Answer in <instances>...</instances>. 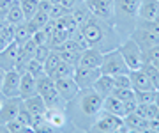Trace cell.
Listing matches in <instances>:
<instances>
[{
    "label": "cell",
    "mask_w": 159,
    "mask_h": 133,
    "mask_svg": "<svg viewBox=\"0 0 159 133\" xmlns=\"http://www.w3.org/2000/svg\"><path fill=\"white\" fill-rule=\"evenodd\" d=\"M133 39L136 41L138 46L142 48L143 52L152 46H157L159 45V23H156L154 20H148V21L143 20V23L134 30Z\"/></svg>",
    "instance_id": "obj_1"
},
{
    "label": "cell",
    "mask_w": 159,
    "mask_h": 133,
    "mask_svg": "<svg viewBox=\"0 0 159 133\" xmlns=\"http://www.w3.org/2000/svg\"><path fill=\"white\" fill-rule=\"evenodd\" d=\"M99 69H101L102 75H110V76H117V75L129 73V68H127V64L124 62L120 50L104 53V55H102V64H101Z\"/></svg>",
    "instance_id": "obj_2"
},
{
    "label": "cell",
    "mask_w": 159,
    "mask_h": 133,
    "mask_svg": "<svg viewBox=\"0 0 159 133\" xmlns=\"http://www.w3.org/2000/svg\"><path fill=\"white\" fill-rule=\"evenodd\" d=\"M119 50H120V53H122V59H124V62L127 64L129 71L140 69V68H142V64H143V50L138 46V43L133 39V37H131L129 41H125Z\"/></svg>",
    "instance_id": "obj_3"
},
{
    "label": "cell",
    "mask_w": 159,
    "mask_h": 133,
    "mask_svg": "<svg viewBox=\"0 0 159 133\" xmlns=\"http://www.w3.org/2000/svg\"><path fill=\"white\" fill-rule=\"evenodd\" d=\"M80 32L85 36V39L89 41V45L90 46H99L102 41H104V30L99 23H97V18L94 14H90V18L87 20L83 25H80L78 27Z\"/></svg>",
    "instance_id": "obj_4"
},
{
    "label": "cell",
    "mask_w": 159,
    "mask_h": 133,
    "mask_svg": "<svg viewBox=\"0 0 159 133\" xmlns=\"http://www.w3.org/2000/svg\"><path fill=\"white\" fill-rule=\"evenodd\" d=\"M99 75H101V69H99V68H87V66L78 64V66L74 68L73 78H74V82L78 83L80 91H87V89H92L94 82L99 78Z\"/></svg>",
    "instance_id": "obj_5"
},
{
    "label": "cell",
    "mask_w": 159,
    "mask_h": 133,
    "mask_svg": "<svg viewBox=\"0 0 159 133\" xmlns=\"http://www.w3.org/2000/svg\"><path fill=\"white\" fill-rule=\"evenodd\" d=\"M80 94H81V91H80ZM102 101H104V98H102L101 94H97L94 89L92 91L87 89V93L81 94L80 107H81L85 116H96V114H99L102 110Z\"/></svg>",
    "instance_id": "obj_6"
},
{
    "label": "cell",
    "mask_w": 159,
    "mask_h": 133,
    "mask_svg": "<svg viewBox=\"0 0 159 133\" xmlns=\"http://www.w3.org/2000/svg\"><path fill=\"white\" fill-rule=\"evenodd\" d=\"M92 130L96 131H124L127 130L124 124V117H119V116H113L110 112H104L97 122L92 126Z\"/></svg>",
    "instance_id": "obj_7"
},
{
    "label": "cell",
    "mask_w": 159,
    "mask_h": 133,
    "mask_svg": "<svg viewBox=\"0 0 159 133\" xmlns=\"http://www.w3.org/2000/svg\"><path fill=\"white\" fill-rule=\"evenodd\" d=\"M20 82L21 75L18 71H4L2 76V96L4 98H20Z\"/></svg>",
    "instance_id": "obj_8"
},
{
    "label": "cell",
    "mask_w": 159,
    "mask_h": 133,
    "mask_svg": "<svg viewBox=\"0 0 159 133\" xmlns=\"http://www.w3.org/2000/svg\"><path fill=\"white\" fill-rule=\"evenodd\" d=\"M90 14L101 20H110L115 14V0H83Z\"/></svg>",
    "instance_id": "obj_9"
},
{
    "label": "cell",
    "mask_w": 159,
    "mask_h": 133,
    "mask_svg": "<svg viewBox=\"0 0 159 133\" xmlns=\"http://www.w3.org/2000/svg\"><path fill=\"white\" fill-rule=\"evenodd\" d=\"M21 107H23L21 98H4L2 107H0V126H6L9 121H14Z\"/></svg>",
    "instance_id": "obj_10"
},
{
    "label": "cell",
    "mask_w": 159,
    "mask_h": 133,
    "mask_svg": "<svg viewBox=\"0 0 159 133\" xmlns=\"http://www.w3.org/2000/svg\"><path fill=\"white\" fill-rule=\"evenodd\" d=\"M55 82V89H57V93L60 94V98L64 101H71L74 99L76 96H80V87L78 83L74 82L73 76H66V78H57Z\"/></svg>",
    "instance_id": "obj_11"
},
{
    "label": "cell",
    "mask_w": 159,
    "mask_h": 133,
    "mask_svg": "<svg viewBox=\"0 0 159 133\" xmlns=\"http://www.w3.org/2000/svg\"><path fill=\"white\" fill-rule=\"evenodd\" d=\"M18 52H20V46L12 41L9 43L2 52H0V69L2 71H11L14 69V62H16Z\"/></svg>",
    "instance_id": "obj_12"
},
{
    "label": "cell",
    "mask_w": 159,
    "mask_h": 133,
    "mask_svg": "<svg viewBox=\"0 0 159 133\" xmlns=\"http://www.w3.org/2000/svg\"><path fill=\"white\" fill-rule=\"evenodd\" d=\"M129 78H131L133 91H154V89H156V85L152 83V80H150L142 69L129 71Z\"/></svg>",
    "instance_id": "obj_13"
},
{
    "label": "cell",
    "mask_w": 159,
    "mask_h": 133,
    "mask_svg": "<svg viewBox=\"0 0 159 133\" xmlns=\"http://www.w3.org/2000/svg\"><path fill=\"white\" fill-rule=\"evenodd\" d=\"M102 55H104V53H102L99 48L90 46V48H87L85 52H81L80 64H81V66H87V68H101Z\"/></svg>",
    "instance_id": "obj_14"
},
{
    "label": "cell",
    "mask_w": 159,
    "mask_h": 133,
    "mask_svg": "<svg viewBox=\"0 0 159 133\" xmlns=\"http://www.w3.org/2000/svg\"><path fill=\"white\" fill-rule=\"evenodd\" d=\"M37 94V80L35 76H32L30 73H23L21 82H20V98L27 99L30 96Z\"/></svg>",
    "instance_id": "obj_15"
},
{
    "label": "cell",
    "mask_w": 159,
    "mask_h": 133,
    "mask_svg": "<svg viewBox=\"0 0 159 133\" xmlns=\"http://www.w3.org/2000/svg\"><path fill=\"white\" fill-rule=\"evenodd\" d=\"M92 89L96 91L97 94H101L102 98H106V96H110V94L113 93L115 89V82H113V76L110 75H99V78H97L96 82H94V85H92Z\"/></svg>",
    "instance_id": "obj_16"
},
{
    "label": "cell",
    "mask_w": 159,
    "mask_h": 133,
    "mask_svg": "<svg viewBox=\"0 0 159 133\" xmlns=\"http://www.w3.org/2000/svg\"><path fill=\"white\" fill-rule=\"evenodd\" d=\"M124 124L129 131H148V121L143 119L142 116H138L136 112L124 116Z\"/></svg>",
    "instance_id": "obj_17"
},
{
    "label": "cell",
    "mask_w": 159,
    "mask_h": 133,
    "mask_svg": "<svg viewBox=\"0 0 159 133\" xmlns=\"http://www.w3.org/2000/svg\"><path fill=\"white\" fill-rule=\"evenodd\" d=\"M159 11V2L157 0H140V7H138V16L148 21L154 20Z\"/></svg>",
    "instance_id": "obj_18"
},
{
    "label": "cell",
    "mask_w": 159,
    "mask_h": 133,
    "mask_svg": "<svg viewBox=\"0 0 159 133\" xmlns=\"http://www.w3.org/2000/svg\"><path fill=\"white\" fill-rule=\"evenodd\" d=\"M102 110L104 112H110V114H113V116H119V117H124L125 112H124V101L119 98H115L113 94H110L104 98L102 101Z\"/></svg>",
    "instance_id": "obj_19"
},
{
    "label": "cell",
    "mask_w": 159,
    "mask_h": 133,
    "mask_svg": "<svg viewBox=\"0 0 159 133\" xmlns=\"http://www.w3.org/2000/svg\"><path fill=\"white\" fill-rule=\"evenodd\" d=\"M23 107L29 110L30 114H46V110H48L44 99H43V96L39 93L27 98V99H23Z\"/></svg>",
    "instance_id": "obj_20"
},
{
    "label": "cell",
    "mask_w": 159,
    "mask_h": 133,
    "mask_svg": "<svg viewBox=\"0 0 159 133\" xmlns=\"http://www.w3.org/2000/svg\"><path fill=\"white\" fill-rule=\"evenodd\" d=\"M6 21L11 25H18L25 21V16H23L21 6H20V0H11V6L6 12Z\"/></svg>",
    "instance_id": "obj_21"
},
{
    "label": "cell",
    "mask_w": 159,
    "mask_h": 133,
    "mask_svg": "<svg viewBox=\"0 0 159 133\" xmlns=\"http://www.w3.org/2000/svg\"><path fill=\"white\" fill-rule=\"evenodd\" d=\"M71 16H73L74 23L80 27V25H83L87 20L90 18V11H89V7H87L85 2H81V4H78L76 7L71 9Z\"/></svg>",
    "instance_id": "obj_22"
},
{
    "label": "cell",
    "mask_w": 159,
    "mask_h": 133,
    "mask_svg": "<svg viewBox=\"0 0 159 133\" xmlns=\"http://www.w3.org/2000/svg\"><path fill=\"white\" fill-rule=\"evenodd\" d=\"M115 7L127 16H134V14H138L140 0H115Z\"/></svg>",
    "instance_id": "obj_23"
},
{
    "label": "cell",
    "mask_w": 159,
    "mask_h": 133,
    "mask_svg": "<svg viewBox=\"0 0 159 133\" xmlns=\"http://www.w3.org/2000/svg\"><path fill=\"white\" fill-rule=\"evenodd\" d=\"M30 37H32V34H30L29 27H27V21L14 25V43H16L18 46H21L23 43H27Z\"/></svg>",
    "instance_id": "obj_24"
},
{
    "label": "cell",
    "mask_w": 159,
    "mask_h": 133,
    "mask_svg": "<svg viewBox=\"0 0 159 133\" xmlns=\"http://www.w3.org/2000/svg\"><path fill=\"white\" fill-rule=\"evenodd\" d=\"M39 2H41V0H20V6H21L25 21L30 20V18L37 12V9H39Z\"/></svg>",
    "instance_id": "obj_25"
},
{
    "label": "cell",
    "mask_w": 159,
    "mask_h": 133,
    "mask_svg": "<svg viewBox=\"0 0 159 133\" xmlns=\"http://www.w3.org/2000/svg\"><path fill=\"white\" fill-rule=\"evenodd\" d=\"M74 68H76V66H71V64H67V62L62 60V62L53 69V73H51L50 76L53 78V80H57V78H66V76H73Z\"/></svg>",
    "instance_id": "obj_26"
},
{
    "label": "cell",
    "mask_w": 159,
    "mask_h": 133,
    "mask_svg": "<svg viewBox=\"0 0 159 133\" xmlns=\"http://www.w3.org/2000/svg\"><path fill=\"white\" fill-rule=\"evenodd\" d=\"M157 110H159V107L156 103H150V105H138L136 107V112L138 116H142L143 119H154V117L157 116Z\"/></svg>",
    "instance_id": "obj_27"
},
{
    "label": "cell",
    "mask_w": 159,
    "mask_h": 133,
    "mask_svg": "<svg viewBox=\"0 0 159 133\" xmlns=\"http://www.w3.org/2000/svg\"><path fill=\"white\" fill-rule=\"evenodd\" d=\"M60 62H62L60 55H58L55 50H51L50 55H48V57H46V60L43 62V66H44V73H46V75H51V73H53V69H55Z\"/></svg>",
    "instance_id": "obj_28"
},
{
    "label": "cell",
    "mask_w": 159,
    "mask_h": 133,
    "mask_svg": "<svg viewBox=\"0 0 159 133\" xmlns=\"http://www.w3.org/2000/svg\"><path fill=\"white\" fill-rule=\"evenodd\" d=\"M60 55L64 62L71 64V66H78L80 64V59H81V52L80 50H62V52H57Z\"/></svg>",
    "instance_id": "obj_29"
},
{
    "label": "cell",
    "mask_w": 159,
    "mask_h": 133,
    "mask_svg": "<svg viewBox=\"0 0 159 133\" xmlns=\"http://www.w3.org/2000/svg\"><path fill=\"white\" fill-rule=\"evenodd\" d=\"M156 89L154 91H134V98L138 105H150L156 101Z\"/></svg>",
    "instance_id": "obj_30"
},
{
    "label": "cell",
    "mask_w": 159,
    "mask_h": 133,
    "mask_svg": "<svg viewBox=\"0 0 159 133\" xmlns=\"http://www.w3.org/2000/svg\"><path fill=\"white\" fill-rule=\"evenodd\" d=\"M27 73H30V75L35 76V78H39L41 75H44V66H43V62L35 60V59L32 57L29 60V64H27Z\"/></svg>",
    "instance_id": "obj_31"
},
{
    "label": "cell",
    "mask_w": 159,
    "mask_h": 133,
    "mask_svg": "<svg viewBox=\"0 0 159 133\" xmlns=\"http://www.w3.org/2000/svg\"><path fill=\"white\" fill-rule=\"evenodd\" d=\"M115 98L122 99V101H129V99H136L134 98V91L131 87H115L113 93H111Z\"/></svg>",
    "instance_id": "obj_32"
},
{
    "label": "cell",
    "mask_w": 159,
    "mask_h": 133,
    "mask_svg": "<svg viewBox=\"0 0 159 133\" xmlns=\"http://www.w3.org/2000/svg\"><path fill=\"white\" fill-rule=\"evenodd\" d=\"M140 69H142L143 73H145V75H147L148 78H150V80H152L154 85L157 83V80H159V69L156 68V66H154V64L145 62V60H143V64H142V68H140Z\"/></svg>",
    "instance_id": "obj_33"
},
{
    "label": "cell",
    "mask_w": 159,
    "mask_h": 133,
    "mask_svg": "<svg viewBox=\"0 0 159 133\" xmlns=\"http://www.w3.org/2000/svg\"><path fill=\"white\" fill-rule=\"evenodd\" d=\"M16 121L21 122L23 126H27L29 130H32V114H30L25 107L20 108V112H18V116H16Z\"/></svg>",
    "instance_id": "obj_34"
},
{
    "label": "cell",
    "mask_w": 159,
    "mask_h": 133,
    "mask_svg": "<svg viewBox=\"0 0 159 133\" xmlns=\"http://www.w3.org/2000/svg\"><path fill=\"white\" fill-rule=\"evenodd\" d=\"M69 12H71V9L64 7L62 4H51V7H50V18L51 20L62 18V16H66V14H69Z\"/></svg>",
    "instance_id": "obj_35"
},
{
    "label": "cell",
    "mask_w": 159,
    "mask_h": 133,
    "mask_svg": "<svg viewBox=\"0 0 159 133\" xmlns=\"http://www.w3.org/2000/svg\"><path fill=\"white\" fill-rule=\"evenodd\" d=\"M50 52H51V48L48 46V45H37L35 50H34V59L39 60V62H44L46 57L50 55Z\"/></svg>",
    "instance_id": "obj_36"
},
{
    "label": "cell",
    "mask_w": 159,
    "mask_h": 133,
    "mask_svg": "<svg viewBox=\"0 0 159 133\" xmlns=\"http://www.w3.org/2000/svg\"><path fill=\"white\" fill-rule=\"evenodd\" d=\"M30 39L34 41L35 45H48V43H50V37H48V34H46L43 29L35 30L34 34H32V37H30Z\"/></svg>",
    "instance_id": "obj_37"
},
{
    "label": "cell",
    "mask_w": 159,
    "mask_h": 133,
    "mask_svg": "<svg viewBox=\"0 0 159 133\" xmlns=\"http://www.w3.org/2000/svg\"><path fill=\"white\" fill-rule=\"evenodd\" d=\"M113 82H115V87H131V78H129V73H124V75H117L113 76Z\"/></svg>",
    "instance_id": "obj_38"
},
{
    "label": "cell",
    "mask_w": 159,
    "mask_h": 133,
    "mask_svg": "<svg viewBox=\"0 0 159 133\" xmlns=\"http://www.w3.org/2000/svg\"><path fill=\"white\" fill-rule=\"evenodd\" d=\"M6 130H7V131H12V133H16V131H29V128L23 126L21 122H18L16 119L7 122V124H6Z\"/></svg>",
    "instance_id": "obj_39"
},
{
    "label": "cell",
    "mask_w": 159,
    "mask_h": 133,
    "mask_svg": "<svg viewBox=\"0 0 159 133\" xmlns=\"http://www.w3.org/2000/svg\"><path fill=\"white\" fill-rule=\"evenodd\" d=\"M138 103H136V99H129V101H124V112H125V116L127 114H133L134 110H136Z\"/></svg>",
    "instance_id": "obj_40"
},
{
    "label": "cell",
    "mask_w": 159,
    "mask_h": 133,
    "mask_svg": "<svg viewBox=\"0 0 159 133\" xmlns=\"http://www.w3.org/2000/svg\"><path fill=\"white\" fill-rule=\"evenodd\" d=\"M83 0H60L58 4H62L64 7H67V9H73V7H76L78 4H81Z\"/></svg>",
    "instance_id": "obj_41"
},
{
    "label": "cell",
    "mask_w": 159,
    "mask_h": 133,
    "mask_svg": "<svg viewBox=\"0 0 159 133\" xmlns=\"http://www.w3.org/2000/svg\"><path fill=\"white\" fill-rule=\"evenodd\" d=\"M148 131H159V119H148Z\"/></svg>",
    "instance_id": "obj_42"
},
{
    "label": "cell",
    "mask_w": 159,
    "mask_h": 133,
    "mask_svg": "<svg viewBox=\"0 0 159 133\" xmlns=\"http://www.w3.org/2000/svg\"><path fill=\"white\" fill-rule=\"evenodd\" d=\"M7 45H9V41H7L6 37H4V36H0V52H2V50H4V48L7 46Z\"/></svg>",
    "instance_id": "obj_43"
},
{
    "label": "cell",
    "mask_w": 159,
    "mask_h": 133,
    "mask_svg": "<svg viewBox=\"0 0 159 133\" xmlns=\"http://www.w3.org/2000/svg\"><path fill=\"white\" fill-rule=\"evenodd\" d=\"M154 103H156V105H157V107H159V91H157V93H156V101H154Z\"/></svg>",
    "instance_id": "obj_44"
},
{
    "label": "cell",
    "mask_w": 159,
    "mask_h": 133,
    "mask_svg": "<svg viewBox=\"0 0 159 133\" xmlns=\"http://www.w3.org/2000/svg\"><path fill=\"white\" fill-rule=\"evenodd\" d=\"M154 21H156V23H159V11H157V14H156V18H154Z\"/></svg>",
    "instance_id": "obj_45"
},
{
    "label": "cell",
    "mask_w": 159,
    "mask_h": 133,
    "mask_svg": "<svg viewBox=\"0 0 159 133\" xmlns=\"http://www.w3.org/2000/svg\"><path fill=\"white\" fill-rule=\"evenodd\" d=\"M154 66H156V68L159 69V60H157V62H154Z\"/></svg>",
    "instance_id": "obj_46"
},
{
    "label": "cell",
    "mask_w": 159,
    "mask_h": 133,
    "mask_svg": "<svg viewBox=\"0 0 159 133\" xmlns=\"http://www.w3.org/2000/svg\"><path fill=\"white\" fill-rule=\"evenodd\" d=\"M156 91H159V80H157V83H156Z\"/></svg>",
    "instance_id": "obj_47"
},
{
    "label": "cell",
    "mask_w": 159,
    "mask_h": 133,
    "mask_svg": "<svg viewBox=\"0 0 159 133\" xmlns=\"http://www.w3.org/2000/svg\"><path fill=\"white\" fill-rule=\"evenodd\" d=\"M157 2H159V0H157Z\"/></svg>",
    "instance_id": "obj_48"
}]
</instances>
